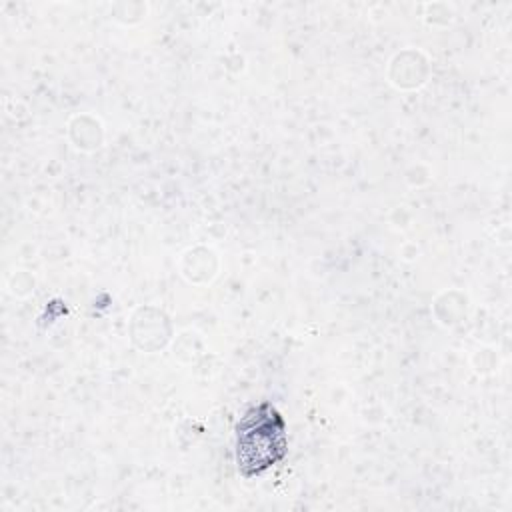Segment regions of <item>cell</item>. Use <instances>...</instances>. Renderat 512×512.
Returning <instances> with one entry per match:
<instances>
[{
	"label": "cell",
	"mask_w": 512,
	"mask_h": 512,
	"mask_svg": "<svg viewBox=\"0 0 512 512\" xmlns=\"http://www.w3.org/2000/svg\"><path fill=\"white\" fill-rule=\"evenodd\" d=\"M286 422L268 402L252 408L236 426V466L252 478L274 466L286 454Z\"/></svg>",
	"instance_id": "6da1fadb"
}]
</instances>
